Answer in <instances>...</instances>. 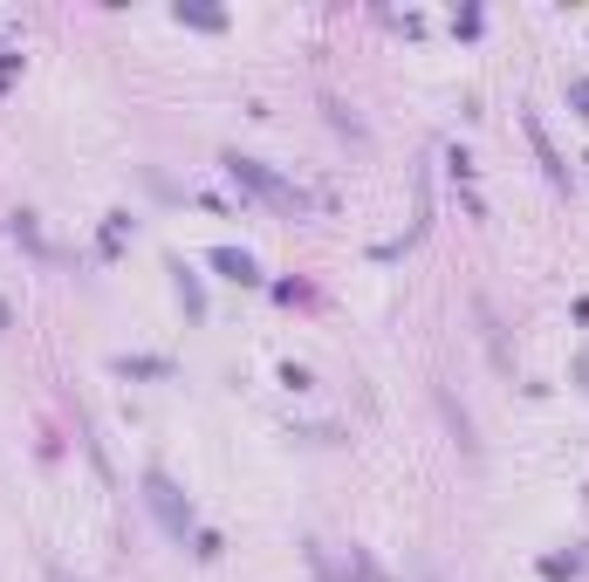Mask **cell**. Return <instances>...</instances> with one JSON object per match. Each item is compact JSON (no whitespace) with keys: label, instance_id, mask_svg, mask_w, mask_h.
Wrapping results in <instances>:
<instances>
[{"label":"cell","instance_id":"obj_1","mask_svg":"<svg viewBox=\"0 0 589 582\" xmlns=\"http://www.w3.org/2000/svg\"><path fill=\"white\" fill-rule=\"evenodd\" d=\"M144 493H151V507L165 514V528H179V534L192 528V507L179 501V493H171V480H165V473H151V480H144Z\"/></svg>","mask_w":589,"mask_h":582},{"label":"cell","instance_id":"obj_2","mask_svg":"<svg viewBox=\"0 0 589 582\" xmlns=\"http://www.w3.org/2000/svg\"><path fill=\"white\" fill-rule=\"evenodd\" d=\"M213 268H220V274H233V282H254V261H247L240 247H220V254H213Z\"/></svg>","mask_w":589,"mask_h":582},{"label":"cell","instance_id":"obj_3","mask_svg":"<svg viewBox=\"0 0 589 582\" xmlns=\"http://www.w3.org/2000/svg\"><path fill=\"white\" fill-rule=\"evenodd\" d=\"M569 96H576L582 111H589V76H576V82H569Z\"/></svg>","mask_w":589,"mask_h":582},{"label":"cell","instance_id":"obj_4","mask_svg":"<svg viewBox=\"0 0 589 582\" xmlns=\"http://www.w3.org/2000/svg\"><path fill=\"white\" fill-rule=\"evenodd\" d=\"M582 377H589V357H582Z\"/></svg>","mask_w":589,"mask_h":582}]
</instances>
